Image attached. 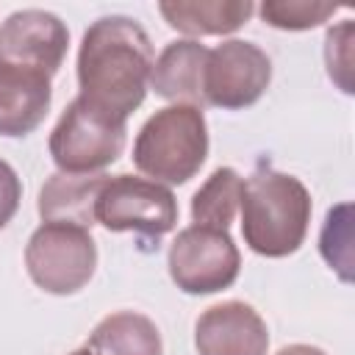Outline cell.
I'll return each instance as SVG.
<instances>
[{"label": "cell", "mask_w": 355, "mask_h": 355, "mask_svg": "<svg viewBox=\"0 0 355 355\" xmlns=\"http://www.w3.org/2000/svg\"><path fill=\"white\" fill-rule=\"evenodd\" d=\"M153 61V42L133 17H100L83 31L78 50L80 97L116 119H128L144 103Z\"/></svg>", "instance_id": "1"}, {"label": "cell", "mask_w": 355, "mask_h": 355, "mask_svg": "<svg viewBox=\"0 0 355 355\" xmlns=\"http://www.w3.org/2000/svg\"><path fill=\"white\" fill-rule=\"evenodd\" d=\"M311 211V191L300 178L261 166L244 180L241 191L239 214L244 244L263 258H286L302 247Z\"/></svg>", "instance_id": "2"}, {"label": "cell", "mask_w": 355, "mask_h": 355, "mask_svg": "<svg viewBox=\"0 0 355 355\" xmlns=\"http://www.w3.org/2000/svg\"><path fill=\"white\" fill-rule=\"evenodd\" d=\"M208 158V125L202 108L172 103L155 111L133 141V164L161 186L189 183Z\"/></svg>", "instance_id": "3"}, {"label": "cell", "mask_w": 355, "mask_h": 355, "mask_svg": "<svg viewBox=\"0 0 355 355\" xmlns=\"http://www.w3.org/2000/svg\"><path fill=\"white\" fill-rule=\"evenodd\" d=\"M125 133V119L105 114L78 94L58 116L47 147L58 172L94 175L122 155L128 139Z\"/></svg>", "instance_id": "4"}, {"label": "cell", "mask_w": 355, "mask_h": 355, "mask_svg": "<svg viewBox=\"0 0 355 355\" xmlns=\"http://www.w3.org/2000/svg\"><path fill=\"white\" fill-rule=\"evenodd\" d=\"M25 269L47 294H78L97 269V244L83 227L42 222L25 244Z\"/></svg>", "instance_id": "5"}, {"label": "cell", "mask_w": 355, "mask_h": 355, "mask_svg": "<svg viewBox=\"0 0 355 355\" xmlns=\"http://www.w3.org/2000/svg\"><path fill=\"white\" fill-rule=\"evenodd\" d=\"M94 219L114 233H136L158 241L178 225V200L169 186L139 175H114L105 180Z\"/></svg>", "instance_id": "6"}, {"label": "cell", "mask_w": 355, "mask_h": 355, "mask_svg": "<svg viewBox=\"0 0 355 355\" xmlns=\"http://www.w3.org/2000/svg\"><path fill=\"white\" fill-rule=\"evenodd\" d=\"M166 266L183 294H216L236 283L241 252L227 230L189 225L175 236Z\"/></svg>", "instance_id": "7"}, {"label": "cell", "mask_w": 355, "mask_h": 355, "mask_svg": "<svg viewBox=\"0 0 355 355\" xmlns=\"http://www.w3.org/2000/svg\"><path fill=\"white\" fill-rule=\"evenodd\" d=\"M272 80V61L244 39H227L208 50L202 72V103L225 111H239L263 97Z\"/></svg>", "instance_id": "8"}, {"label": "cell", "mask_w": 355, "mask_h": 355, "mask_svg": "<svg viewBox=\"0 0 355 355\" xmlns=\"http://www.w3.org/2000/svg\"><path fill=\"white\" fill-rule=\"evenodd\" d=\"M69 31L53 11L22 8L0 22V67L33 69L53 78L67 55Z\"/></svg>", "instance_id": "9"}, {"label": "cell", "mask_w": 355, "mask_h": 355, "mask_svg": "<svg viewBox=\"0 0 355 355\" xmlns=\"http://www.w3.org/2000/svg\"><path fill=\"white\" fill-rule=\"evenodd\" d=\"M194 347L200 355H266L269 327L252 305L227 300L200 313Z\"/></svg>", "instance_id": "10"}, {"label": "cell", "mask_w": 355, "mask_h": 355, "mask_svg": "<svg viewBox=\"0 0 355 355\" xmlns=\"http://www.w3.org/2000/svg\"><path fill=\"white\" fill-rule=\"evenodd\" d=\"M50 78L33 69L0 67V136L33 133L50 111Z\"/></svg>", "instance_id": "11"}, {"label": "cell", "mask_w": 355, "mask_h": 355, "mask_svg": "<svg viewBox=\"0 0 355 355\" xmlns=\"http://www.w3.org/2000/svg\"><path fill=\"white\" fill-rule=\"evenodd\" d=\"M208 61V47L197 39L169 42L150 69V89L172 103L202 108V72Z\"/></svg>", "instance_id": "12"}, {"label": "cell", "mask_w": 355, "mask_h": 355, "mask_svg": "<svg viewBox=\"0 0 355 355\" xmlns=\"http://www.w3.org/2000/svg\"><path fill=\"white\" fill-rule=\"evenodd\" d=\"M108 175L94 172V175H67L55 172L44 180L39 191V216L42 222H58V225H75L83 230H92L94 211H97V197L105 186Z\"/></svg>", "instance_id": "13"}, {"label": "cell", "mask_w": 355, "mask_h": 355, "mask_svg": "<svg viewBox=\"0 0 355 355\" xmlns=\"http://www.w3.org/2000/svg\"><path fill=\"white\" fill-rule=\"evenodd\" d=\"M169 28L186 36H225L239 31L255 11L250 0H164L158 3Z\"/></svg>", "instance_id": "14"}, {"label": "cell", "mask_w": 355, "mask_h": 355, "mask_svg": "<svg viewBox=\"0 0 355 355\" xmlns=\"http://www.w3.org/2000/svg\"><path fill=\"white\" fill-rule=\"evenodd\" d=\"M86 349L92 355H164V341L150 316L116 311L97 322Z\"/></svg>", "instance_id": "15"}, {"label": "cell", "mask_w": 355, "mask_h": 355, "mask_svg": "<svg viewBox=\"0 0 355 355\" xmlns=\"http://www.w3.org/2000/svg\"><path fill=\"white\" fill-rule=\"evenodd\" d=\"M244 178L233 166H219L191 197V222L202 227L227 230L239 214Z\"/></svg>", "instance_id": "16"}, {"label": "cell", "mask_w": 355, "mask_h": 355, "mask_svg": "<svg viewBox=\"0 0 355 355\" xmlns=\"http://www.w3.org/2000/svg\"><path fill=\"white\" fill-rule=\"evenodd\" d=\"M319 252L327 266L344 280H352V205L338 202L327 211L322 233H319Z\"/></svg>", "instance_id": "17"}, {"label": "cell", "mask_w": 355, "mask_h": 355, "mask_svg": "<svg viewBox=\"0 0 355 355\" xmlns=\"http://www.w3.org/2000/svg\"><path fill=\"white\" fill-rule=\"evenodd\" d=\"M261 19L280 31H311L327 22L338 6L322 0H266L261 3Z\"/></svg>", "instance_id": "18"}, {"label": "cell", "mask_w": 355, "mask_h": 355, "mask_svg": "<svg viewBox=\"0 0 355 355\" xmlns=\"http://www.w3.org/2000/svg\"><path fill=\"white\" fill-rule=\"evenodd\" d=\"M352 39H355V25L352 19H344L333 28H327L324 33V64H327V75L330 80L344 92L352 94L355 92V61H352Z\"/></svg>", "instance_id": "19"}, {"label": "cell", "mask_w": 355, "mask_h": 355, "mask_svg": "<svg viewBox=\"0 0 355 355\" xmlns=\"http://www.w3.org/2000/svg\"><path fill=\"white\" fill-rule=\"evenodd\" d=\"M19 200H22V183L19 175L14 172V166L8 161L0 158V230L14 219V214L19 211Z\"/></svg>", "instance_id": "20"}, {"label": "cell", "mask_w": 355, "mask_h": 355, "mask_svg": "<svg viewBox=\"0 0 355 355\" xmlns=\"http://www.w3.org/2000/svg\"><path fill=\"white\" fill-rule=\"evenodd\" d=\"M275 355H327V352L319 349V347H313V344H288V347L277 349Z\"/></svg>", "instance_id": "21"}, {"label": "cell", "mask_w": 355, "mask_h": 355, "mask_svg": "<svg viewBox=\"0 0 355 355\" xmlns=\"http://www.w3.org/2000/svg\"><path fill=\"white\" fill-rule=\"evenodd\" d=\"M69 355H92V352H89V349L83 347V349H75V352H69Z\"/></svg>", "instance_id": "22"}]
</instances>
